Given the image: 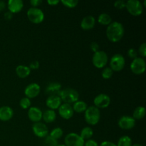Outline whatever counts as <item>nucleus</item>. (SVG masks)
<instances>
[{
    "label": "nucleus",
    "instance_id": "nucleus-1",
    "mask_svg": "<svg viewBox=\"0 0 146 146\" xmlns=\"http://www.w3.org/2000/svg\"><path fill=\"white\" fill-rule=\"evenodd\" d=\"M124 35V27L118 21L111 22L106 29V36L112 42H118Z\"/></svg>",
    "mask_w": 146,
    "mask_h": 146
},
{
    "label": "nucleus",
    "instance_id": "nucleus-2",
    "mask_svg": "<svg viewBox=\"0 0 146 146\" xmlns=\"http://www.w3.org/2000/svg\"><path fill=\"white\" fill-rule=\"evenodd\" d=\"M85 120L89 125H95L99 122L101 118L100 109L95 106H91L88 107L85 111Z\"/></svg>",
    "mask_w": 146,
    "mask_h": 146
},
{
    "label": "nucleus",
    "instance_id": "nucleus-3",
    "mask_svg": "<svg viewBox=\"0 0 146 146\" xmlns=\"http://www.w3.org/2000/svg\"><path fill=\"white\" fill-rule=\"evenodd\" d=\"M58 96L61 98V101H64V104H71L78 101L79 94L76 90L74 88H68L61 90L59 92Z\"/></svg>",
    "mask_w": 146,
    "mask_h": 146
},
{
    "label": "nucleus",
    "instance_id": "nucleus-4",
    "mask_svg": "<svg viewBox=\"0 0 146 146\" xmlns=\"http://www.w3.org/2000/svg\"><path fill=\"white\" fill-rule=\"evenodd\" d=\"M27 17L34 24H40L44 19V13L38 7H31L27 11Z\"/></svg>",
    "mask_w": 146,
    "mask_h": 146
},
{
    "label": "nucleus",
    "instance_id": "nucleus-5",
    "mask_svg": "<svg viewBox=\"0 0 146 146\" xmlns=\"http://www.w3.org/2000/svg\"><path fill=\"white\" fill-rule=\"evenodd\" d=\"M125 8L133 16L141 15L143 11V6L138 0H128L125 2Z\"/></svg>",
    "mask_w": 146,
    "mask_h": 146
},
{
    "label": "nucleus",
    "instance_id": "nucleus-6",
    "mask_svg": "<svg viewBox=\"0 0 146 146\" xmlns=\"http://www.w3.org/2000/svg\"><path fill=\"white\" fill-rule=\"evenodd\" d=\"M108 55L104 51H98L94 53L92 58L93 64L98 68H102L106 66L108 63Z\"/></svg>",
    "mask_w": 146,
    "mask_h": 146
},
{
    "label": "nucleus",
    "instance_id": "nucleus-7",
    "mask_svg": "<svg viewBox=\"0 0 146 146\" xmlns=\"http://www.w3.org/2000/svg\"><path fill=\"white\" fill-rule=\"evenodd\" d=\"M125 60L123 56L121 54H115L110 60V68L115 71H120L124 68Z\"/></svg>",
    "mask_w": 146,
    "mask_h": 146
},
{
    "label": "nucleus",
    "instance_id": "nucleus-8",
    "mask_svg": "<svg viewBox=\"0 0 146 146\" xmlns=\"http://www.w3.org/2000/svg\"><path fill=\"white\" fill-rule=\"evenodd\" d=\"M66 146H84L85 141L76 133H70L67 134L64 139Z\"/></svg>",
    "mask_w": 146,
    "mask_h": 146
},
{
    "label": "nucleus",
    "instance_id": "nucleus-9",
    "mask_svg": "<svg viewBox=\"0 0 146 146\" xmlns=\"http://www.w3.org/2000/svg\"><path fill=\"white\" fill-rule=\"evenodd\" d=\"M146 64L144 58L141 57H137L134 58L131 64V69L133 74L136 75H141L145 71Z\"/></svg>",
    "mask_w": 146,
    "mask_h": 146
},
{
    "label": "nucleus",
    "instance_id": "nucleus-10",
    "mask_svg": "<svg viewBox=\"0 0 146 146\" xmlns=\"http://www.w3.org/2000/svg\"><path fill=\"white\" fill-rule=\"evenodd\" d=\"M94 103L98 108H106L111 104V98L105 94H98L94 98Z\"/></svg>",
    "mask_w": 146,
    "mask_h": 146
},
{
    "label": "nucleus",
    "instance_id": "nucleus-11",
    "mask_svg": "<svg viewBox=\"0 0 146 146\" xmlns=\"http://www.w3.org/2000/svg\"><path fill=\"white\" fill-rule=\"evenodd\" d=\"M32 130L34 135H36L38 138H45L48 134V127L45 124L41 122L35 123L33 125Z\"/></svg>",
    "mask_w": 146,
    "mask_h": 146
},
{
    "label": "nucleus",
    "instance_id": "nucleus-12",
    "mask_svg": "<svg viewBox=\"0 0 146 146\" xmlns=\"http://www.w3.org/2000/svg\"><path fill=\"white\" fill-rule=\"evenodd\" d=\"M118 125L123 130H130L135 125V120L129 115H123L118 120Z\"/></svg>",
    "mask_w": 146,
    "mask_h": 146
},
{
    "label": "nucleus",
    "instance_id": "nucleus-13",
    "mask_svg": "<svg viewBox=\"0 0 146 146\" xmlns=\"http://www.w3.org/2000/svg\"><path fill=\"white\" fill-rule=\"evenodd\" d=\"M41 91V87L36 83H31L29 84L24 90L26 96L29 98H34L39 94Z\"/></svg>",
    "mask_w": 146,
    "mask_h": 146
},
{
    "label": "nucleus",
    "instance_id": "nucleus-14",
    "mask_svg": "<svg viewBox=\"0 0 146 146\" xmlns=\"http://www.w3.org/2000/svg\"><path fill=\"white\" fill-rule=\"evenodd\" d=\"M58 109L60 116L64 119L68 120L74 115V110L71 104H61Z\"/></svg>",
    "mask_w": 146,
    "mask_h": 146
},
{
    "label": "nucleus",
    "instance_id": "nucleus-15",
    "mask_svg": "<svg viewBox=\"0 0 146 146\" xmlns=\"http://www.w3.org/2000/svg\"><path fill=\"white\" fill-rule=\"evenodd\" d=\"M43 112L38 107L31 106L29 108L28 117L32 122H39L42 119Z\"/></svg>",
    "mask_w": 146,
    "mask_h": 146
},
{
    "label": "nucleus",
    "instance_id": "nucleus-16",
    "mask_svg": "<svg viewBox=\"0 0 146 146\" xmlns=\"http://www.w3.org/2000/svg\"><path fill=\"white\" fill-rule=\"evenodd\" d=\"M61 103L62 101L61 98L57 95L49 96L46 101V104L47 106L51 110H54V111L59 108L60 106L61 105Z\"/></svg>",
    "mask_w": 146,
    "mask_h": 146
},
{
    "label": "nucleus",
    "instance_id": "nucleus-17",
    "mask_svg": "<svg viewBox=\"0 0 146 146\" xmlns=\"http://www.w3.org/2000/svg\"><path fill=\"white\" fill-rule=\"evenodd\" d=\"M7 7L12 14L19 13L24 7V2L22 0H9L7 2Z\"/></svg>",
    "mask_w": 146,
    "mask_h": 146
},
{
    "label": "nucleus",
    "instance_id": "nucleus-18",
    "mask_svg": "<svg viewBox=\"0 0 146 146\" xmlns=\"http://www.w3.org/2000/svg\"><path fill=\"white\" fill-rule=\"evenodd\" d=\"M14 115L12 108L7 106L0 107V120L2 121H8L11 119Z\"/></svg>",
    "mask_w": 146,
    "mask_h": 146
},
{
    "label": "nucleus",
    "instance_id": "nucleus-19",
    "mask_svg": "<svg viewBox=\"0 0 146 146\" xmlns=\"http://www.w3.org/2000/svg\"><path fill=\"white\" fill-rule=\"evenodd\" d=\"M96 19L93 16L88 15L84 17L81 21V27L84 30H90L95 27Z\"/></svg>",
    "mask_w": 146,
    "mask_h": 146
},
{
    "label": "nucleus",
    "instance_id": "nucleus-20",
    "mask_svg": "<svg viewBox=\"0 0 146 146\" xmlns=\"http://www.w3.org/2000/svg\"><path fill=\"white\" fill-rule=\"evenodd\" d=\"M61 85L58 82H51L46 88V93L49 96L57 95L58 96L61 91Z\"/></svg>",
    "mask_w": 146,
    "mask_h": 146
},
{
    "label": "nucleus",
    "instance_id": "nucleus-21",
    "mask_svg": "<svg viewBox=\"0 0 146 146\" xmlns=\"http://www.w3.org/2000/svg\"><path fill=\"white\" fill-rule=\"evenodd\" d=\"M31 73V69L29 67L25 65H19L16 68V74L19 77L21 78H27Z\"/></svg>",
    "mask_w": 146,
    "mask_h": 146
},
{
    "label": "nucleus",
    "instance_id": "nucleus-22",
    "mask_svg": "<svg viewBox=\"0 0 146 146\" xmlns=\"http://www.w3.org/2000/svg\"><path fill=\"white\" fill-rule=\"evenodd\" d=\"M56 118V114L54 110L48 109L44 111L42 115V119L46 123H52L54 122Z\"/></svg>",
    "mask_w": 146,
    "mask_h": 146
},
{
    "label": "nucleus",
    "instance_id": "nucleus-23",
    "mask_svg": "<svg viewBox=\"0 0 146 146\" xmlns=\"http://www.w3.org/2000/svg\"><path fill=\"white\" fill-rule=\"evenodd\" d=\"M74 111L77 113H83L85 112L86 110L88 108L86 103L83 101H77L74 103V105L72 106Z\"/></svg>",
    "mask_w": 146,
    "mask_h": 146
},
{
    "label": "nucleus",
    "instance_id": "nucleus-24",
    "mask_svg": "<svg viewBox=\"0 0 146 146\" xmlns=\"http://www.w3.org/2000/svg\"><path fill=\"white\" fill-rule=\"evenodd\" d=\"M98 21L103 25H109L112 22V18L107 13H102L98 17Z\"/></svg>",
    "mask_w": 146,
    "mask_h": 146
},
{
    "label": "nucleus",
    "instance_id": "nucleus-25",
    "mask_svg": "<svg viewBox=\"0 0 146 146\" xmlns=\"http://www.w3.org/2000/svg\"><path fill=\"white\" fill-rule=\"evenodd\" d=\"M145 115V108L144 106H138L134 110L133 118L134 119L141 120L143 118Z\"/></svg>",
    "mask_w": 146,
    "mask_h": 146
},
{
    "label": "nucleus",
    "instance_id": "nucleus-26",
    "mask_svg": "<svg viewBox=\"0 0 146 146\" xmlns=\"http://www.w3.org/2000/svg\"><path fill=\"white\" fill-rule=\"evenodd\" d=\"M94 135V131H93L92 128L89 126L84 127L81 131V134H80V136L83 138V139L85 141V140H89L91 139V137Z\"/></svg>",
    "mask_w": 146,
    "mask_h": 146
},
{
    "label": "nucleus",
    "instance_id": "nucleus-27",
    "mask_svg": "<svg viewBox=\"0 0 146 146\" xmlns=\"http://www.w3.org/2000/svg\"><path fill=\"white\" fill-rule=\"evenodd\" d=\"M132 140L128 135H123L118 139L117 146H132Z\"/></svg>",
    "mask_w": 146,
    "mask_h": 146
},
{
    "label": "nucleus",
    "instance_id": "nucleus-28",
    "mask_svg": "<svg viewBox=\"0 0 146 146\" xmlns=\"http://www.w3.org/2000/svg\"><path fill=\"white\" fill-rule=\"evenodd\" d=\"M63 134H64V131H63L62 128H58H58H54L51 131L49 135L51 137H52L53 138L58 141V139H59V138H61L63 136Z\"/></svg>",
    "mask_w": 146,
    "mask_h": 146
},
{
    "label": "nucleus",
    "instance_id": "nucleus-29",
    "mask_svg": "<svg viewBox=\"0 0 146 146\" xmlns=\"http://www.w3.org/2000/svg\"><path fill=\"white\" fill-rule=\"evenodd\" d=\"M44 138L45 139H44L43 146H56L58 145V141L53 138L49 135H48Z\"/></svg>",
    "mask_w": 146,
    "mask_h": 146
},
{
    "label": "nucleus",
    "instance_id": "nucleus-30",
    "mask_svg": "<svg viewBox=\"0 0 146 146\" xmlns=\"http://www.w3.org/2000/svg\"><path fill=\"white\" fill-rule=\"evenodd\" d=\"M19 105L23 109H28L31 107V100L27 97H24L20 100Z\"/></svg>",
    "mask_w": 146,
    "mask_h": 146
},
{
    "label": "nucleus",
    "instance_id": "nucleus-31",
    "mask_svg": "<svg viewBox=\"0 0 146 146\" xmlns=\"http://www.w3.org/2000/svg\"><path fill=\"white\" fill-rule=\"evenodd\" d=\"M113 74V71L110 67H105L102 71L101 76L104 79H109L112 77Z\"/></svg>",
    "mask_w": 146,
    "mask_h": 146
},
{
    "label": "nucleus",
    "instance_id": "nucleus-32",
    "mask_svg": "<svg viewBox=\"0 0 146 146\" xmlns=\"http://www.w3.org/2000/svg\"><path fill=\"white\" fill-rule=\"evenodd\" d=\"M61 3L68 8H74L78 4V0H61Z\"/></svg>",
    "mask_w": 146,
    "mask_h": 146
},
{
    "label": "nucleus",
    "instance_id": "nucleus-33",
    "mask_svg": "<svg viewBox=\"0 0 146 146\" xmlns=\"http://www.w3.org/2000/svg\"><path fill=\"white\" fill-rule=\"evenodd\" d=\"M114 7L118 9H122L125 7V1L123 0H117L114 2Z\"/></svg>",
    "mask_w": 146,
    "mask_h": 146
},
{
    "label": "nucleus",
    "instance_id": "nucleus-34",
    "mask_svg": "<svg viewBox=\"0 0 146 146\" xmlns=\"http://www.w3.org/2000/svg\"><path fill=\"white\" fill-rule=\"evenodd\" d=\"M138 53H139V54L142 57H145V56H146V43H143V44L140 46L139 48H138Z\"/></svg>",
    "mask_w": 146,
    "mask_h": 146
},
{
    "label": "nucleus",
    "instance_id": "nucleus-35",
    "mask_svg": "<svg viewBox=\"0 0 146 146\" xmlns=\"http://www.w3.org/2000/svg\"><path fill=\"white\" fill-rule=\"evenodd\" d=\"M128 55L130 58L134 59V58L138 57V51L133 48H130V49H128Z\"/></svg>",
    "mask_w": 146,
    "mask_h": 146
},
{
    "label": "nucleus",
    "instance_id": "nucleus-36",
    "mask_svg": "<svg viewBox=\"0 0 146 146\" xmlns=\"http://www.w3.org/2000/svg\"><path fill=\"white\" fill-rule=\"evenodd\" d=\"M90 48L91 49V51H94V53L97 52L98 51H99V44H98L96 41H93L90 44Z\"/></svg>",
    "mask_w": 146,
    "mask_h": 146
},
{
    "label": "nucleus",
    "instance_id": "nucleus-37",
    "mask_svg": "<svg viewBox=\"0 0 146 146\" xmlns=\"http://www.w3.org/2000/svg\"><path fill=\"white\" fill-rule=\"evenodd\" d=\"M29 68L30 69H33V70H36L38 69L39 68V62L38 61H33L32 62L30 63L29 64Z\"/></svg>",
    "mask_w": 146,
    "mask_h": 146
},
{
    "label": "nucleus",
    "instance_id": "nucleus-38",
    "mask_svg": "<svg viewBox=\"0 0 146 146\" xmlns=\"http://www.w3.org/2000/svg\"><path fill=\"white\" fill-rule=\"evenodd\" d=\"M84 146H99L98 145V143L96 142V141L92 139H89L87 140L86 142H85L84 143Z\"/></svg>",
    "mask_w": 146,
    "mask_h": 146
},
{
    "label": "nucleus",
    "instance_id": "nucleus-39",
    "mask_svg": "<svg viewBox=\"0 0 146 146\" xmlns=\"http://www.w3.org/2000/svg\"><path fill=\"white\" fill-rule=\"evenodd\" d=\"M42 3L41 0H31L30 1V4L31 6H33V7H37L38 6H40Z\"/></svg>",
    "mask_w": 146,
    "mask_h": 146
},
{
    "label": "nucleus",
    "instance_id": "nucleus-40",
    "mask_svg": "<svg viewBox=\"0 0 146 146\" xmlns=\"http://www.w3.org/2000/svg\"><path fill=\"white\" fill-rule=\"evenodd\" d=\"M100 146H117V145L114 143L111 142V141H104V142L101 143Z\"/></svg>",
    "mask_w": 146,
    "mask_h": 146
},
{
    "label": "nucleus",
    "instance_id": "nucleus-41",
    "mask_svg": "<svg viewBox=\"0 0 146 146\" xmlns=\"http://www.w3.org/2000/svg\"><path fill=\"white\" fill-rule=\"evenodd\" d=\"M13 17V14L11 12H10L9 11H7V12L4 13V18L7 20H11Z\"/></svg>",
    "mask_w": 146,
    "mask_h": 146
},
{
    "label": "nucleus",
    "instance_id": "nucleus-42",
    "mask_svg": "<svg viewBox=\"0 0 146 146\" xmlns=\"http://www.w3.org/2000/svg\"><path fill=\"white\" fill-rule=\"evenodd\" d=\"M59 2L60 1L58 0H47V3L51 6H56Z\"/></svg>",
    "mask_w": 146,
    "mask_h": 146
},
{
    "label": "nucleus",
    "instance_id": "nucleus-43",
    "mask_svg": "<svg viewBox=\"0 0 146 146\" xmlns=\"http://www.w3.org/2000/svg\"><path fill=\"white\" fill-rule=\"evenodd\" d=\"M5 7H6L5 2L3 1H0V11L4 9H5Z\"/></svg>",
    "mask_w": 146,
    "mask_h": 146
},
{
    "label": "nucleus",
    "instance_id": "nucleus-44",
    "mask_svg": "<svg viewBox=\"0 0 146 146\" xmlns=\"http://www.w3.org/2000/svg\"><path fill=\"white\" fill-rule=\"evenodd\" d=\"M132 146H143V145H142L141 144H140V143H135V144H133V145H132Z\"/></svg>",
    "mask_w": 146,
    "mask_h": 146
},
{
    "label": "nucleus",
    "instance_id": "nucleus-45",
    "mask_svg": "<svg viewBox=\"0 0 146 146\" xmlns=\"http://www.w3.org/2000/svg\"><path fill=\"white\" fill-rule=\"evenodd\" d=\"M143 7H146V0H145V1H144V2H143Z\"/></svg>",
    "mask_w": 146,
    "mask_h": 146
},
{
    "label": "nucleus",
    "instance_id": "nucleus-46",
    "mask_svg": "<svg viewBox=\"0 0 146 146\" xmlns=\"http://www.w3.org/2000/svg\"><path fill=\"white\" fill-rule=\"evenodd\" d=\"M56 146H66L64 144H58Z\"/></svg>",
    "mask_w": 146,
    "mask_h": 146
}]
</instances>
